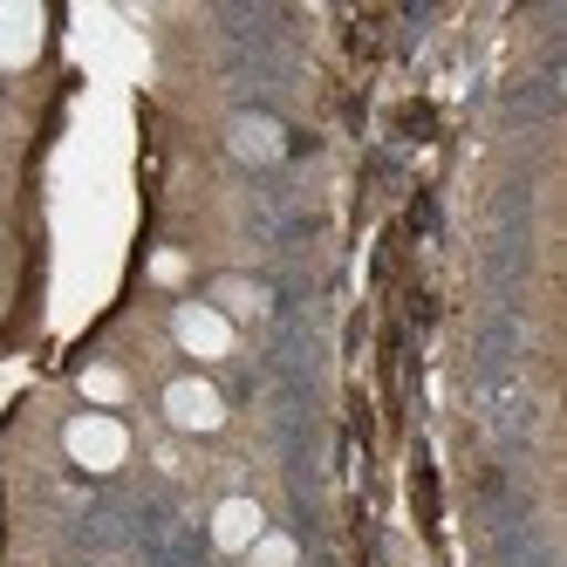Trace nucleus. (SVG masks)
Wrapping results in <instances>:
<instances>
[{
	"instance_id": "nucleus-1",
	"label": "nucleus",
	"mask_w": 567,
	"mask_h": 567,
	"mask_svg": "<svg viewBox=\"0 0 567 567\" xmlns=\"http://www.w3.org/2000/svg\"><path fill=\"white\" fill-rule=\"evenodd\" d=\"M69 458L83 465V472H116V465L131 458V431L116 424L110 411H90V417L69 424Z\"/></svg>"
},
{
	"instance_id": "nucleus-2",
	"label": "nucleus",
	"mask_w": 567,
	"mask_h": 567,
	"mask_svg": "<svg viewBox=\"0 0 567 567\" xmlns=\"http://www.w3.org/2000/svg\"><path fill=\"white\" fill-rule=\"evenodd\" d=\"M165 417H172L178 431H219V424H226V403H219V390H213V383L178 377V383L165 390Z\"/></svg>"
},
{
	"instance_id": "nucleus-3",
	"label": "nucleus",
	"mask_w": 567,
	"mask_h": 567,
	"mask_svg": "<svg viewBox=\"0 0 567 567\" xmlns=\"http://www.w3.org/2000/svg\"><path fill=\"white\" fill-rule=\"evenodd\" d=\"M172 329H178V342H185L192 355H206V362L233 349V321H226V308H206V301H185Z\"/></svg>"
},
{
	"instance_id": "nucleus-4",
	"label": "nucleus",
	"mask_w": 567,
	"mask_h": 567,
	"mask_svg": "<svg viewBox=\"0 0 567 567\" xmlns=\"http://www.w3.org/2000/svg\"><path fill=\"white\" fill-rule=\"evenodd\" d=\"M42 42V14L34 8H0V69H21Z\"/></svg>"
},
{
	"instance_id": "nucleus-5",
	"label": "nucleus",
	"mask_w": 567,
	"mask_h": 567,
	"mask_svg": "<svg viewBox=\"0 0 567 567\" xmlns=\"http://www.w3.org/2000/svg\"><path fill=\"white\" fill-rule=\"evenodd\" d=\"M213 540H219L226 554H247V547L260 540V506H254V499H226V506L213 513Z\"/></svg>"
},
{
	"instance_id": "nucleus-6",
	"label": "nucleus",
	"mask_w": 567,
	"mask_h": 567,
	"mask_svg": "<svg viewBox=\"0 0 567 567\" xmlns=\"http://www.w3.org/2000/svg\"><path fill=\"white\" fill-rule=\"evenodd\" d=\"M83 396H90V403H103V411H110V403H124V370H110V362L83 370Z\"/></svg>"
},
{
	"instance_id": "nucleus-7",
	"label": "nucleus",
	"mask_w": 567,
	"mask_h": 567,
	"mask_svg": "<svg viewBox=\"0 0 567 567\" xmlns=\"http://www.w3.org/2000/svg\"><path fill=\"white\" fill-rule=\"evenodd\" d=\"M247 560H254V567H295V540H274V534H260V540L247 547Z\"/></svg>"
},
{
	"instance_id": "nucleus-8",
	"label": "nucleus",
	"mask_w": 567,
	"mask_h": 567,
	"mask_svg": "<svg viewBox=\"0 0 567 567\" xmlns=\"http://www.w3.org/2000/svg\"><path fill=\"white\" fill-rule=\"evenodd\" d=\"M239 151H254V157H260V151H274V131L260 124V116H254V124H247V131H239Z\"/></svg>"
}]
</instances>
